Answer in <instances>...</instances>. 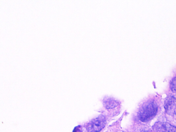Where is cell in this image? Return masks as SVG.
I'll return each instance as SVG.
<instances>
[{
  "instance_id": "obj_1",
  "label": "cell",
  "mask_w": 176,
  "mask_h": 132,
  "mask_svg": "<svg viewBox=\"0 0 176 132\" xmlns=\"http://www.w3.org/2000/svg\"><path fill=\"white\" fill-rule=\"evenodd\" d=\"M158 106L154 101H150L145 103L138 113V117L142 122H148L155 117L157 113Z\"/></svg>"
},
{
  "instance_id": "obj_2",
  "label": "cell",
  "mask_w": 176,
  "mask_h": 132,
  "mask_svg": "<svg viewBox=\"0 0 176 132\" xmlns=\"http://www.w3.org/2000/svg\"><path fill=\"white\" fill-rule=\"evenodd\" d=\"M106 124V120L104 116H100L92 120L86 126L89 132H98L102 130Z\"/></svg>"
},
{
  "instance_id": "obj_3",
  "label": "cell",
  "mask_w": 176,
  "mask_h": 132,
  "mask_svg": "<svg viewBox=\"0 0 176 132\" xmlns=\"http://www.w3.org/2000/svg\"><path fill=\"white\" fill-rule=\"evenodd\" d=\"M164 108L169 115L176 114V98L173 97H168L165 101Z\"/></svg>"
},
{
  "instance_id": "obj_4",
  "label": "cell",
  "mask_w": 176,
  "mask_h": 132,
  "mask_svg": "<svg viewBox=\"0 0 176 132\" xmlns=\"http://www.w3.org/2000/svg\"><path fill=\"white\" fill-rule=\"evenodd\" d=\"M153 129L155 132H176V127L165 122H157L154 124Z\"/></svg>"
},
{
  "instance_id": "obj_5",
  "label": "cell",
  "mask_w": 176,
  "mask_h": 132,
  "mask_svg": "<svg viewBox=\"0 0 176 132\" xmlns=\"http://www.w3.org/2000/svg\"><path fill=\"white\" fill-rule=\"evenodd\" d=\"M104 106L107 109H112L116 107L118 103L116 101L112 99H105L104 102Z\"/></svg>"
},
{
  "instance_id": "obj_6",
  "label": "cell",
  "mask_w": 176,
  "mask_h": 132,
  "mask_svg": "<svg viewBox=\"0 0 176 132\" xmlns=\"http://www.w3.org/2000/svg\"><path fill=\"white\" fill-rule=\"evenodd\" d=\"M170 88L173 92H176V77L173 78L170 81Z\"/></svg>"
},
{
  "instance_id": "obj_7",
  "label": "cell",
  "mask_w": 176,
  "mask_h": 132,
  "mask_svg": "<svg viewBox=\"0 0 176 132\" xmlns=\"http://www.w3.org/2000/svg\"><path fill=\"white\" fill-rule=\"evenodd\" d=\"M73 132H82L81 129H80V126H77V127L75 128Z\"/></svg>"
},
{
  "instance_id": "obj_8",
  "label": "cell",
  "mask_w": 176,
  "mask_h": 132,
  "mask_svg": "<svg viewBox=\"0 0 176 132\" xmlns=\"http://www.w3.org/2000/svg\"><path fill=\"white\" fill-rule=\"evenodd\" d=\"M141 132H152V131L149 129H145V130H143Z\"/></svg>"
}]
</instances>
